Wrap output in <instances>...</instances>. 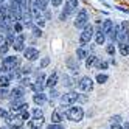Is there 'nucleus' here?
Masks as SVG:
<instances>
[{"label":"nucleus","instance_id":"dca6fc26","mask_svg":"<svg viewBox=\"0 0 129 129\" xmlns=\"http://www.w3.org/2000/svg\"><path fill=\"white\" fill-rule=\"evenodd\" d=\"M67 67H69L73 73H78V70H79L78 62L75 61V58H69V59H67Z\"/></svg>","mask_w":129,"mask_h":129},{"label":"nucleus","instance_id":"7ed1b4c3","mask_svg":"<svg viewBox=\"0 0 129 129\" xmlns=\"http://www.w3.org/2000/svg\"><path fill=\"white\" fill-rule=\"evenodd\" d=\"M92 38H93V28H92V25H86L84 28H82V33L79 34V44H81V47H84V45H87Z\"/></svg>","mask_w":129,"mask_h":129},{"label":"nucleus","instance_id":"9d476101","mask_svg":"<svg viewBox=\"0 0 129 129\" xmlns=\"http://www.w3.org/2000/svg\"><path fill=\"white\" fill-rule=\"evenodd\" d=\"M64 120V115L61 112V109L56 107L53 110V114H51V124H61V121Z\"/></svg>","mask_w":129,"mask_h":129},{"label":"nucleus","instance_id":"f03ea898","mask_svg":"<svg viewBox=\"0 0 129 129\" xmlns=\"http://www.w3.org/2000/svg\"><path fill=\"white\" fill-rule=\"evenodd\" d=\"M66 117L69 120H72V121H81L82 117H84V110H82V107L79 106H70L67 110H66Z\"/></svg>","mask_w":129,"mask_h":129},{"label":"nucleus","instance_id":"f3484780","mask_svg":"<svg viewBox=\"0 0 129 129\" xmlns=\"http://www.w3.org/2000/svg\"><path fill=\"white\" fill-rule=\"evenodd\" d=\"M33 100H34V103L38 104V106H42L45 101H47V96H45V93H42V92H41V93H36L33 96Z\"/></svg>","mask_w":129,"mask_h":129},{"label":"nucleus","instance_id":"423d86ee","mask_svg":"<svg viewBox=\"0 0 129 129\" xmlns=\"http://www.w3.org/2000/svg\"><path fill=\"white\" fill-rule=\"evenodd\" d=\"M5 121L8 126H11L14 129H20L23 126V120L20 118V115H14V114H8L5 117Z\"/></svg>","mask_w":129,"mask_h":129},{"label":"nucleus","instance_id":"c9c22d12","mask_svg":"<svg viewBox=\"0 0 129 129\" xmlns=\"http://www.w3.org/2000/svg\"><path fill=\"white\" fill-rule=\"evenodd\" d=\"M48 64H50V59H48V58H44V59L41 61V67L44 69V67H47Z\"/></svg>","mask_w":129,"mask_h":129},{"label":"nucleus","instance_id":"9b49d317","mask_svg":"<svg viewBox=\"0 0 129 129\" xmlns=\"http://www.w3.org/2000/svg\"><path fill=\"white\" fill-rule=\"evenodd\" d=\"M10 95H11L13 101H16V100H22L23 95H25V90H23V87H14V89L11 90Z\"/></svg>","mask_w":129,"mask_h":129},{"label":"nucleus","instance_id":"a18cd8bd","mask_svg":"<svg viewBox=\"0 0 129 129\" xmlns=\"http://www.w3.org/2000/svg\"><path fill=\"white\" fill-rule=\"evenodd\" d=\"M50 95H51V101H53L54 98H56V96H58V92H56V90H53V92H51V93H50Z\"/></svg>","mask_w":129,"mask_h":129},{"label":"nucleus","instance_id":"0eeeda50","mask_svg":"<svg viewBox=\"0 0 129 129\" xmlns=\"http://www.w3.org/2000/svg\"><path fill=\"white\" fill-rule=\"evenodd\" d=\"M76 101H79V93H78V92H69V93H64L61 96L62 106L64 104H66V106H73Z\"/></svg>","mask_w":129,"mask_h":129},{"label":"nucleus","instance_id":"ea45409f","mask_svg":"<svg viewBox=\"0 0 129 129\" xmlns=\"http://www.w3.org/2000/svg\"><path fill=\"white\" fill-rule=\"evenodd\" d=\"M48 129H64V126L62 124H50Z\"/></svg>","mask_w":129,"mask_h":129},{"label":"nucleus","instance_id":"5701e85b","mask_svg":"<svg viewBox=\"0 0 129 129\" xmlns=\"http://www.w3.org/2000/svg\"><path fill=\"white\" fill-rule=\"evenodd\" d=\"M96 59H98V58L95 56V54H90V56H87V59H86V67L90 69V67L96 62Z\"/></svg>","mask_w":129,"mask_h":129},{"label":"nucleus","instance_id":"4468645a","mask_svg":"<svg viewBox=\"0 0 129 129\" xmlns=\"http://www.w3.org/2000/svg\"><path fill=\"white\" fill-rule=\"evenodd\" d=\"M115 41L118 42V45H124V44H127V41H129L127 31L120 30V31H118V34H117V39H115Z\"/></svg>","mask_w":129,"mask_h":129},{"label":"nucleus","instance_id":"c756f323","mask_svg":"<svg viewBox=\"0 0 129 129\" xmlns=\"http://www.w3.org/2000/svg\"><path fill=\"white\" fill-rule=\"evenodd\" d=\"M8 48H10V45H8L6 42H2L0 44V54H5L8 51Z\"/></svg>","mask_w":129,"mask_h":129},{"label":"nucleus","instance_id":"a878e982","mask_svg":"<svg viewBox=\"0 0 129 129\" xmlns=\"http://www.w3.org/2000/svg\"><path fill=\"white\" fill-rule=\"evenodd\" d=\"M120 53H121L123 56H127V54H129V47H127V44L120 45Z\"/></svg>","mask_w":129,"mask_h":129},{"label":"nucleus","instance_id":"a211bd4d","mask_svg":"<svg viewBox=\"0 0 129 129\" xmlns=\"http://www.w3.org/2000/svg\"><path fill=\"white\" fill-rule=\"evenodd\" d=\"M42 123H44V118H33V120H30L28 124H30L31 129H41Z\"/></svg>","mask_w":129,"mask_h":129},{"label":"nucleus","instance_id":"37998d69","mask_svg":"<svg viewBox=\"0 0 129 129\" xmlns=\"http://www.w3.org/2000/svg\"><path fill=\"white\" fill-rule=\"evenodd\" d=\"M62 3V0H51V5L54 6V8H56V6H59Z\"/></svg>","mask_w":129,"mask_h":129},{"label":"nucleus","instance_id":"bb28decb","mask_svg":"<svg viewBox=\"0 0 129 129\" xmlns=\"http://www.w3.org/2000/svg\"><path fill=\"white\" fill-rule=\"evenodd\" d=\"M96 67H98L100 70H106V69H107V62H106V61H100V59H96Z\"/></svg>","mask_w":129,"mask_h":129},{"label":"nucleus","instance_id":"4be33fe9","mask_svg":"<svg viewBox=\"0 0 129 129\" xmlns=\"http://www.w3.org/2000/svg\"><path fill=\"white\" fill-rule=\"evenodd\" d=\"M87 58V51L84 50V47L76 48V59H86Z\"/></svg>","mask_w":129,"mask_h":129},{"label":"nucleus","instance_id":"20e7f679","mask_svg":"<svg viewBox=\"0 0 129 129\" xmlns=\"http://www.w3.org/2000/svg\"><path fill=\"white\" fill-rule=\"evenodd\" d=\"M87 23H89V13H87V10L81 8L79 13L76 14V19H75V22H73V25H75L76 28H84Z\"/></svg>","mask_w":129,"mask_h":129},{"label":"nucleus","instance_id":"39448f33","mask_svg":"<svg viewBox=\"0 0 129 129\" xmlns=\"http://www.w3.org/2000/svg\"><path fill=\"white\" fill-rule=\"evenodd\" d=\"M17 67H19V58L17 56H6L2 62V70H6V72H11Z\"/></svg>","mask_w":129,"mask_h":129},{"label":"nucleus","instance_id":"58836bf2","mask_svg":"<svg viewBox=\"0 0 129 129\" xmlns=\"http://www.w3.org/2000/svg\"><path fill=\"white\" fill-rule=\"evenodd\" d=\"M20 82H22V86H31L28 78H22V79H20Z\"/></svg>","mask_w":129,"mask_h":129},{"label":"nucleus","instance_id":"f704fd0d","mask_svg":"<svg viewBox=\"0 0 129 129\" xmlns=\"http://www.w3.org/2000/svg\"><path fill=\"white\" fill-rule=\"evenodd\" d=\"M64 84H66V86H67V87H70V86H72V84H73V82H72V81H70V78H69V76H67V75H64Z\"/></svg>","mask_w":129,"mask_h":129},{"label":"nucleus","instance_id":"8fccbe9b","mask_svg":"<svg viewBox=\"0 0 129 129\" xmlns=\"http://www.w3.org/2000/svg\"><path fill=\"white\" fill-rule=\"evenodd\" d=\"M0 129H8V127H0Z\"/></svg>","mask_w":129,"mask_h":129},{"label":"nucleus","instance_id":"e433bc0d","mask_svg":"<svg viewBox=\"0 0 129 129\" xmlns=\"http://www.w3.org/2000/svg\"><path fill=\"white\" fill-rule=\"evenodd\" d=\"M6 95H8L6 89H2V87H0V98H6Z\"/></svg>","mask_w":129,"mask_h":129},{"label":"nucleus","instance_id":"cd10ccee","mask_svg":"<svg viewBox=\"0 0 129 129\" xmlns=\"http://www.w3.org/2000/svg\"><path fill=\"white\" fill-rule=\"evenodd\" d=\"M33 118H44V114H42V110L39 107H36L33 110Z\"/></svg>","mask_w":129,"mask_h":129},{"label":"nucleus","instance_id":"ddd939ff","mask_svg":"<svg viewBox=\"0 0 129 129\" xmlns=\"http://www.w3.org/2000/svg\"><path fill=\"white\" fill-rule=\"evenodd\" d=\"M56 84H58V72H53L51 75L47 78V81H45V86L50 87V89H53Z\"/></svg>","mask_w":129,"mask_h":129},{"label":"nucleus","instance_id":"79ce46f5","mask_svg":"<svg viewBox=\"0 0 129 129\" xmlns=\"http://www.w3.org/2000/svg\"><path fill=\"white\" fill-rule=\"evenodd\" d=\"M110 129H123V126H120V123H112L110 124Z\"/></svg>","mask_w":129,"mask_h":129},{"label":"nucleus","instance_id":"864d4df0","mask_svg":"<svg viewBox=\"0 0 129 129\" xmlns=\"http://www.w3.org/2000/svg\"><path fill=\"white\" fill-rule=\"evenodd\" d=\"M0 5H2V2H0Z\"/></svg>","mask_w":129,"mask_h":129},{"label":"nucleus","instance_id":"412c9836","mask_svg":"<svg viewBox=\"0 0 129 129\" xmlns=\"http://www.w3.org/2000/svg\"><path fill=\"white\" fill-rule=\"evenodd\" d=\"M96 45H103L104 44V41H106V36L103 34V33H101V26H100V28H98V33H96Z\"/></svg>","mask_w":129,"mask_h":129},{"label":"nucleus","instance_id":"b1692460","mask_svg":"<svg viewBox=\"0 0 129 129\" xmlns=\"http://www.w3.org/2000/svg\"><path fill=\"white\" fill-rule=\"evenodd\" d=\"M8 84H10V78H8L6 75H0V87H2V89H6Z\"/></svg>","mask_w":129,"mask_h":129},{"label":"nucleus","instance_id":"1a4fd4ad","mask_svg":"<svg viewBox=\"0 0 129 129\" xmlns=\"http://www.w3.org/2000/svg\"><path fill=\"white\" fill-rule=\"evenodd\" d=\"M23 56L26 61H36L39 58V51L34 47H28V48H23Z\"/></svg>","mask_w":129,"mask_h":129},{"label":"nucleus","instance_id":"473e14b6","mask_svg":"<svg viewBox=\"0 0 129 129\" xmlns=\"http://www.w3.org/2000/svg\"><path fill=\"white\" fill-rule=\"evenodd\" d=\"M20 118H22V120H28V118H30L28 109H25V110H22V112H20Z\"/></svg>","mask_w":129,"mask_h":129},{"label":"nucleus","instance_id":"393cba45","mask_svg":"<svg viewBox=\"0 0 129 129\" xmlns=\"http://www.w3.org/2000/svg\"><path fill=\"white\" fill-rule=\"evenodd\" d=\"M107 79H109V76L104 75V73H98V75H96V82H100V84H104Z\"/></svg>","mask_w":129,"mask_h":129},{"label":"nucleus","instance_id":"2eb2a0df","mask_svg":"<svg viewBox=\"0 0 129 129\" xmlns=\"http://www.w3.org/2000/svg\"><path fill=\"white\" fill-rule=\"evenodd\" d=\"M112 28H114V22L112 20H104L103 26H101V33H103V34H109Z\"/></svg>","mask_w":129,"mask_h":129},{"label":"nucleus","instance_id":"f257e3e1","mask_svg":"<svg viewBox=\"0 0 129 129\" xmlns=\"http://www.w3.org/2000/svg\"><path fill=\"white\" fill-rule=\"evenodd\" d=\"M78 0H66V5H64V11L61 13V16H59V19L62 20V22H66L70 16H73L76 13V8H78Z\"/></svg>","mask_w":129,"mask_h":129},{"label":"nucleus","instance_id":"7c9ffc66","mask_svg":"<svg viewBox=\"0 0 129 129\" xmlns=\"http://www.w3.org/2000/svg\"><path fill=\"white\" fill-rule=\"evenodd\" d=\"M14 30H16V33H19V34H20L22 30H23V25H22L20 22H16V23H14Z\"/></svg>","mask_w":129,"mask_h":129},{"label":"nucleus","instance_id":"09e8293b","mask_svg":"<svg viewBox=\"0 0 129 129\" xmlns=\"http://www.w3.org/2000/svg\"><path fill=\"white\" fill-rule=\"evenodd\" d=\"M123 129H129V121H126V123L123 124Z\"/></svg>","mask_w":129,"mask_h":129},{"label":"nucleus","instance_id":"c03bdc74","mask_svg":"<svg viewBox=\"0 0 129 129\" xmlns=\"http://www.w3.org/2000/svg\"><path fill=\"white\" fill-rule=\"evenodd\" d=\"M120 120H121V117L115 115V117H112V123H120Z\"/></svg>","mask_w":129,"mask_h":129},{"label":"nucleus","instance_id":"a19ab883","mask_svg":"<svg viewBox=\"0 0 129 129\" xmlns=\"http://www.w3.org/2000/svg\"><path fill=\"white\" fill-rule=\"evenodd\" d=\"M6 115H8V112H6L3 107H0V118H5Z\"/></svg>","mask_w":129,"mask_h":129},{"label":"nucleus","instance_id":"603ef678","mask_svg":"<svg viewBox=\"0 0 129 129\" xmlns=\"http://www.w3.org/2000/svg\"><path fill=\"white\" fill-rule=\"evenodd\" d=\"M0 2H2V3H3V0H0Z\"/></svg>","mask_w":129,"mask_h":129},{"label":"nucleus","instance_id":"f8f14e48","mask_svg":"<svg viewBox=\"0 0 129 129\" xmlns=\"http://www.w3.org/2000/svg\"><path fill=\"white\" fill-rule=\"evenodd\" d=\"M23 42H25L23 34H19V36L14 39V44H13L14 50H17V51H23Z\"/></svg>","mask_w":129,"mask_h":129},{"label":"nucleus","instance_id":"6e6552de","mask_svg":"<svg viewBox=\"0 0 129 129\" xmlns=\"http://www.w3.org/2000/svg\"><path fill=\"white\" fill-rule=\"evenodd\" d=\"M78 87L82 90V92H90L93 89V81H92L89 76H82L78 82Z\"/></svg>","mask_w":129,"mask_h":129},{"label":"nucleus","instance_id":"aec40b11","mask_svg":"<svg viewBox=\"0 0 129 129\" xmlns=\"http://www.w3.org/2000/svg\"><path fill=\"white\" fill-rule=\"evenodd\" d=\"M120 30H121V28H120V26H118V25H114V28H112V30H110V33L107 34V36H109V38H110V41H112V42H114V41L117 39V34H118V31H120Z\"/></svg>","mask_w":129,"mask_h":129},{"label":"nucleus","instance_id":"c85d7f7f","mask_svg":"<svg viewBox=\"0 0 129 129\" xmlns=\"http://www.w3.org/2000/svg\"><path fill=\"white\" fill-rule=\"evenodd\" d=\"M38 3H39V10H41V11H44V10H47L48 0H38Z\"/></svg>","mask_w":129,"mask_h":129},{"label":"nucleus","instance_id":"6ab92c4d","mask_svg":"<svg viewBox=\"0 0 129 129\" xmlns=\"http://www.w3.org/2000/svg\"><path fill=\"white\" fill-rule=\"evenodd\" d=\"M8 14H10V5H5V3H2V5H0V19H3V17H6Z\"/></svg>","mask_w":129,"mask_h":129},{"label":"nucleus","instance_id":"49530a36","mask_svg":"<svg viewBox=\"0 0 129 129\" xmlns=\"http://www.w3.org/2000/svg\"><path fill=\"white\" fill-rule=\"evenodd\" d=\"M25 0H11V3H17V5H22Z\"/></svg>","mask_w":129,"mask_h":129},{"label":"nucleus","instance_id":"2f4dec72","mask_svg":"<svg viewBox=\"0 0 129 129\" xmlns=\"http://www.w3.org/2000/svg\"><path fill=\"white\" fill-rule=\"evenodd\" d=\"M106 51L109 54H115V47H114V44H109L107 47H106Z\"/></svg>","mask_w":129,"mask_h":129},{"label":"nucleus","instance_id":"72a5a7b5","mask_svg":"<svg viewBox=\"0 0 129 129\" xmlns=\"http://www.w3.org/2000/svg\"><path fill=\"white\" fill-rule=\"evenodd\" d=\"M33 33H34V36H38V38L42 36V30L41 28H36V26H33Z\"/></svg>","mask_w":129,"mask_h":129},{"label":"nucleus","instance_id":"3c124183","mask_svg":"<svg viewBox=\"0 0 129 129\" xmlns=\"http://www.w3.org/2000/svg\"><path fill=\"white\" fill-rule=\"evenodd\" d=\"M0 75H2V69H0Z\"/></svg>","mask_w":129,"mask_h":129},{"label":"nucleus","instance_id":"4c0bfd02","mask_svg":"<svg viewBox=\"0 0 129 129\" xmlns=\"http://www.w3.org/2000/svg\"><path fill=\"white\" fill-rule=\"evenodd\" d=\"M34 20H36V23H38L39 26H44V25H45V20L42 19V17H39V19H34Z\"/></svg>","mask_w":129,"mask_h":129},{"label":"nucleus","instance_id":"de8ad7c7","mask_svg":"<svg viewBox=\"0 0 129 129\" xmlns=\"http://www.w3.org/2000/svg\"><path fill=\"white\" fill-rule=\"evenodd\" d=\"M2 42H5V34L0 31V44H2Z\"/></svg>","mask_w":129,"mask_h":129}]
</instances>
